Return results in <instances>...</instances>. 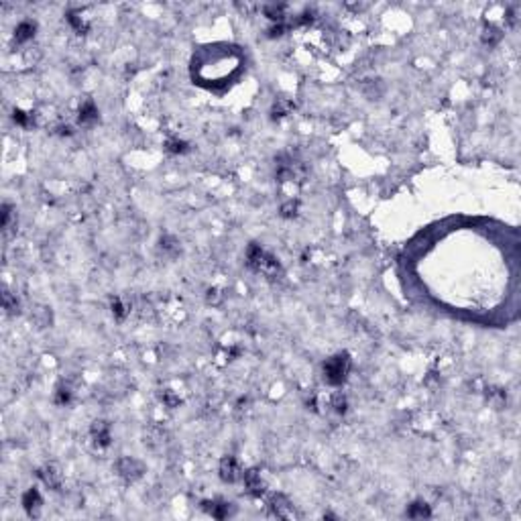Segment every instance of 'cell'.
Here are the masks:
<instances>
[{
  "label": "cell",
  "instance_id": "obj_10",
  "mask_svg": "<svg viewBox=\"0 0 521 521\" xmlns=\"http://www.w3.org/2000/svg\"><path fill=\"white\" fill-rule=\"evenodd\" d=\"M41 505H43V499H41V493L31 487L24 495H22V507L27 511L29 517H39V511H41Z\"/></svg>",
  "mask_w": 521,
  "mask_h": 521
},
{
  "label": "cell",
  "instance_id": "obj_16",
  "mask_svg": "<svg viewBox=\"0 0 521 521\" xmlns=\"http://www.w3.org/2000/svg\"><path fill=\"white\" fill-rule=\"evenodd\" d=\"M110 308H112V316H114L116 320H125V318L129 316V312H131V306H129L125 300H120V297H114Z\"/></svg>",
  "mask_w": 521,
  "mask_h": 521
},
{
  "label": "cell",
  "instance_id": "obj_23",
  "mask_svg": "<svg viewBox=\"0 0 521 521\" xmlns=\"http://www.w3.org/2000/svg\"><path fill=\"white\" fill-rule=\"evenodd\" d=\"M165 149H167L169 153L179 155V153H185V151H187V143H183V141H179V139H169V141L165 143Z\"/></svg>",
  "mask_w": 521,
  "mask_h": 521
},
{
  "label": "cell",
  "instance_id": "obj_27",
  "mask_svg": "<svg viewBox=\"0 0 521 521\" xmlns=\"http://www.w3.org/2000/svg\"><path fill=\"white\" fill-rule=\"evenodd\" d=\"M332 407H334L336 413H344V411H346V397H344L342 393H336V395L332 397Z\"/></svg>",
  "mask_w": 521,
  "mask_h": 521
},
{
  "label": "cell",
  "instance_id": "obj_8",
  "mask_svg": "<svg viewBox=\"0 0 521 521\" xmlns=\"http://www.w3.org/2000/svg\"><path fill=\"white\" fill-rule=\"evenodd\" d=\"M39 479L43 481L45 487H49L51 491H59L61 489V483H63V475L59 470L57 464H45L41 470H39Z\"/></svg>",
  "mask_w": 521,
  "mask_h": 521
},
{
  "label": "cell",
  "instance_id": "obj_3",
  "mask_svg": "<svg viewBox=\"0 0 521 521\" xmlns=\"http://www.w3.org/2000/svg\"><path fill=\"white\" fill-rule=\"evenodd\" d=\"M275 177L279 181H304L306 167H304L302 161L293 159L291 155H279L277 157V167H275Z\"/></svg>",
  "mask_w": 521,
  "mask_h": 521
},
{
  "label": "cell",
  "instance_id": "obj_1",
  "mask_svg": "<svg viewBox=\"0 0 521 521\" xmlns=\"http://www.w3.org/2000/svg\"><path fill=\"white\" fill-rule=\"evenodd\" d=\"M246 265L253 271L265 275L267 279H279L283 275V269H281L279 261L271 253H267L261 244H251L249 246V251H246Z\"/></svg>",
  "mask_w": 521,
  "mask_h": 521
},
{
  "label": "cell",
  "instance_id": "obj_5",
  "mask_svg": "<svg viewBox=\"0 0 521 521\" xmlns=\"http://www.w3.org/2000/svg\"><path fill=\"white\" fill-rule=\"evenodd\" d=\"M242 483H244L246 493L253 495V497H263L265 491H267V483H265V479L261 477V473L257 468H251V470L242 473Z\"/></svg>",
  "mask_w": 521,
  "mask_h": 521
},
{
  "label": "cell",
  "instance_id": "obj_20",
  "mask_svg": "<svg viewBox=\"0 0 521 521\" xmlns=\"http://www.w3.org/2000/svg\"><path fill=\"white\" fill-rule=\"evenodd\" d=\"M67 22L76 29V33H88V22L78 14V12H67Z\"/></svg>",
  "mask_w": 521,
  "mask_h": 521
},
{
  "label": "cell",
  "instance_id": "obj_2",
  "mask_svg": "<svg viewBox=\"0 0 521 521\" xmlns=\"http://www.w3.org/2000/svg\"><path fill=\"white\" fill-rule=\"evenodd\" d=\"M350 373V354L338 352L324 362V381L332 387H340Z\"/></svg>",
  "mask_w": 521,
  "mask_h": 521
},
{
  "label": "cell",
  "instance_id": "obj_28",
  "mask_svg": "<svg viewBox=\"0 0 521 521\" xmlns=\"http://www.w3.org/2000/svg\"><path fill=\"white\" fill-rule=\"evenodd\" d=\"M295 214H297V202L289 200L287 204L281 206V216H283V218H293Z\"/></svg>",
  "mask_w": 521,
  "mask_h": 521
},
{
  "label": "cell",
  "instance_id": "obj_17",
  "mask_svg": "<svg viewBox=\"0 0 521 521\" xmlns=\"http://www.w3.org/2000/svg\"><path fill=\"white\" fill-rule=\"evenodd\" d=\"M31 318H33V322H35L39 328H45V326L51 324V312H49L47 308H35L33 314H31Z\"/></svg>",
  "mask_w": 521,
  "mask_h": 521
},
{
  "label": "cell",
  "instance_id": "obj_11",
  "mask_svg": "<svg viewBox=\"0 0 521 521\" xmlns=\"http://www.w3.org/2000/svg\"><path fill=\"white\" fill-rule=\"evenodd\" d=\"M204 511H208L214 519H226L234 513V507L232 503H226V501H204L202 503Z\"/></svg>",
  "mask_w": 521,
  "mask_h": 521
},
{
  "label": "cell",
  "instance_id": "obj_26",
  "mask_svg": "<svg viewBox=\"0 0 521 521\" xmlns=\"http://www.w3.org/2000/svg\"><path fill=\"white\" fill-rule=\"evenodd\" d=\"M10 224H12V208L8 204H4L2 206V228H4V232L10 230Z\"/></svg>",
  "mask_w": 521,
  "mask_h": 521
},
{
  "label": "cell",
  "instance_id": "obj_4",
  "mask_svg": "<svg viewBox=\"0 0 521 521\" xmlns=\"http://www.w3.org/2000/svg\"><path fill=\"white\" fill-rule=\"evenodd\" d=\"M116 473H118V477H122L125 481L135 483L137 479H141V477H143V473H145V464H143L141 460H137V458L125 456V458H120V460L116 462Z\"/></svg>",
  "mask_w": 521,
  "mask_h": 521
},
{
  "label": "cell",
  "instance_id": "obj_18",
  "mask_svg": "<svg viewBox=\"0 0 521 521\" xmlns=\"http://www.w3.org/2000/svg\"><path fill=\"white\" fill-rule=\"evenodd\" d=\"M265 16L271 18V20L283 22V18H285V6H283V4H269V6H265Z\"/></svg>",
  "mask_w": 521,
  "mask_h": 521
},
{
  "label": "cell",
  "instance_id": "obj_15",
  "mask_svg": "<svg viewBox=\"0 0 521 521\" xmlns=\"http://www.w3.org/2000/svg\"><path fill=\"white\" fill-rule=\"evenodd\" d=\"M501 37H503L501 29H497V27H493V24L485 27V31H483V43H485V45H489V47L497 45V43L501 41Z\"/></svg>",
  "mask_w": 521,
  "mask_h": 521
},
{
  "label": "cell",
  "instance_id": "obj_14",
  "mask_svg": "<svg viewBox=\"0 0 521 521\" xmlns=\"http://www.w3.org/2000/svg\"><path fill=\"white\" fill-rule=\"evenodd\" d=\"M405 515L411 517V519H424V517H430L432 511H430V507H428L424 501H415V503H411V505L407 507V513H405Z\"/></svg>",
  "mask_w": 521,
  "mask_h": 521
},
{
  "label": "cell",
  "instance_id": "obj_12",
  "mask_svg": "<svg viewBox=\"0 0 521 521\" xmlns=\"http://www.w3.org/2000/svg\"><path fill=\"white\" fill-rule=\"evenodd\" d=\"M78 122L82 127H92L98 122V108L92 100H86L82 106H80V112H78Z\"/></svg>",
  "mask_w": 521,
  "mask_h": 521
},
{
  "label": "cell",
  "instance_id": "obj_9",
  "mask_svg": "<svg viewBox=\"0 0 521 521\" xmlns=\"http://www.w3.org/2000/svg\"><path fill=\"white\" fill-rule=\"evenodd\" d=\"M90 434H92V440H94L98 446H102V448H106V446L110 444V440H112V436H110V424L104 421V419H96V421L92 424V428H90Z\"/></svg>",
  "mask_w": 521,
  "mask_h": 521
},
{
  "label": "cell",
  "instance_id": "obj_29",
  "mask_svg": "<svg viewBox=\"0 0 521 521\" xmlns=\"http://www.w3.org/2000/svg\"><path fill=\"white\" fill-rule=\"evenodd\" d=\"M289 104L287 102H283V100H279L275 106H273V118H281V116H285L287 112H289Z\"/></svg>",
  "mask_w": 521,
  "mask_h": 521
},
{
  "label": "cell",
  "instance_id": "obj_24",
  "mask_svg": "<svg viewBox=\"0 0 521 521\" xmlns=\"http://www.w3.org/2000/svg\"><path fill=\"white\" fill-rule=\"evenodd\" d=\"M12 120H14L16 125H20V127L29 129V127L33 125V114H27V112H22V110H14Z\"/></svg>",
  "mask_w": 521,
  "mask_h": 521
},
{
  "label": "cell",
  "instance_id": "obj_7",
  "mask_svg": "<svg viewBox=\"0 0 521 521\" xmlns=\"http://www.w3.org/2000/svg\"><path fill=\"white\" fill-rule=\"evenodd\" d=\"M269 509L275 517H281V519H291L293 517V505L281 493H275V495L269 497Z\"/></svg>",
  "mask_w": 521,
  "mask_h": 521
},
{
  "label": "cell",
  "instance_id": "obj_22",
  "mask_svg": "<svg viewBox=\"0 0 521 521\" xmlns=\"http://www.w3.org/2000/svg\"><path fill=\"white\" fill-rule=\"evenodd\" d=\"M2 304H4V310H6V314H18V302L10 295V291H4V295H2Z\"/></svg>",
  "mask_w": 521,
  "mask_h": 521
},
{
  "label": "cell",
  "instance_id": "obj_13",
  "mask_svg": "<svg viewBox=\"0 0 521 521\" xmlns=\"http://www.w3.org/2000/svg\"><path fill=\"white\" fill-rule=\"evenodd\" d=\"M35 31H37V24L33 20H22L16 29H14V41L16 43H27L35 37Z\"/></svg>",
  "mask_w": 521,
  "mask_h": 521
},
{
  "label": "cell",
  "instance_id": "obj_6",
  "mask_svg": "<svg viewBox=\"0 0 521 521\" xmlns=\"http://www.w3.org/2000/svg\"><path fill=\"white\" fill-rule=\"evenodd\" d=\"M218 473H220V479L224 483H236V481L242 479V468H240V464H238V460L234 456H224L220 460Z\"/></svg>",
  "mask_w": 521,
  "mask_h": 521
},
{
  "label": "cell",
  "instance_id": "obj_19",
  "mask_svg": "<svg viewBox=\"0 0 521 521\" xmlns=\"http://www.w3.org/2000/svg\"><path fill=\"white\" fill-rule=\"evenodd\" d=\"M71 399H73V391L67 385L57 387V391H55V403L57 405H67V403H71Z\"/></svg>",
  "mask_w": 521,
  "mask_h": 521
},
{
  "label": "cell",
  "instance_id": "obj_21",
  "mask_svg": "<svg viewBox=\"0 0 521 521\" xmlns=\"http://www.w3.org/2000/svg\"><path fill=\"white\" fill-rule=\"evenodd\" d=\"M161 251H163L165 255L175 257V255L179 253V244H177V240H175L173 236H163V238H161Z\"/></svg>",
  "mask_w": 521,
  "mask_h": 521
},
{
  "label": "cell",
  "instance_id": "obj_25",
  "mask_svg": "<svg viewBox=\"0 0 521 521\" xmlns=\"http://www.w3.org/2000/svg\"><path fill=\"white\" fill-rule=\"evenodd\" d=\"M161 401L167 405V407H177L179 403H181V399H179V395H175L171 389H165L163 393H161Z\"/></svg>",
  "mask_w": 521,
  "mask_h": 521
}]
</instances>
